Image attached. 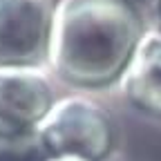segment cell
Returning a JSON list of instances; mask_svg holds the SVG:
<instances>
[{
    "mask_svg": "<svg viewBox=\"0 0 161 161\" xmlns=\"http://www.w3.org/2000/svg\"><path fill=\"white\" fill-rule=\"evenodd\" d=\"M121 94L128 103L161 121V34L143 31L130 65L119 78Z\"/></svg>",
    "mask_w": 161,
    "mask_h": 161,
    "instance_id": "obj_5",
    "label": "cell"
},
{
    "mask_svg": "<svg viewBox=\"0 0 161 161\" xmlns=\"http://www.w3.org/2000/svg\"><path fill=\"white\" fill-rule=\"evenodd\" d=\"M152 18H154V31L161 34V0H152Z\"/></svg>",
    "mask_w": 161,
    "mask_h": 161,
    "instance_id": "obj_6",
    "label": "cell"
},
{
    "mask_svg": "<svg viewBox=\"0 0 161 161\" xmlns=\"http://www.w3.org/2000/svg\"><path fill=\"white\" fill-rule=\"evenodd\" d=\"M43 161H80V159H43Z\"/></svg>",
    "mask_w": 161,
    "mask_h": 161,
    "instance_id": "obj_7",
    "label": "cell"
},
{
    "mask_svg": "<svg viewBox=\"0 0 161 161\" xmlns=\"http://www.w3.org/2000/svg\"><path fill=\"white\" fill-rule=\"evenodd\" d=\"M141 36V20L125 0H60L45 58L65 85L101 90L123 76Z\"/></svg>",
    "mask_w": 161,
    "mask_h": 161,
    "instance_id": "obj_1",
    "label": "cell"
},
{
    "mask_svg": "<svg viewBox=\"0 0 161 161\" xmlns=\"http://www.w3.org/2000/svg\"><path fill=\"white\" fill-rule=\"evenodd\" d=\"M52 0H0V67L40 65L47 56Z\"/></svg>",
    "mask_w": 161,
    "mask_h": 161,
    "instance_id": "obj_4",
    "label": "cell"
},
{
    "mask_svg": "<svg viewBox=\"0 0 161 161\" xmlns=\"http://www.w3.org/2000/svg\"><path fill=\"white\" fill-rule=\"evenodd\" d=\"M110 112L85 94L56 98L36 130L34 143L45 159L105 161L114 148Z\"/></svg>",
    "mask_w": 161,
    "mask_h": 161,
    "instance_id": "obj_2",
    "label": "cell"
},
{
    "mask_svg": "<svg viewBox=\"0 0 161 161\" xmlns=\"http://www.w3.org/2000/svg\"><path fill=\"white\" fill-rule=\"evenodd\" d=\"M54 101L52 76L40 65L0 67V148L34 143Z\"/></svg>",
    "mask_w": 161,
    "mask_h": 161,
    "instance_id": "obj_3",
    "label": "cell"
}]
</instances>
